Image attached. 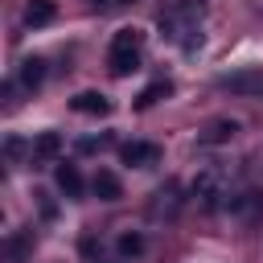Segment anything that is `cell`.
<instances>
[{
  "instance_id": "6da1fadb",
  "label": "cell",
  "mask_w": 263,
  "mask_h": 263,
  "mask_svg": "<svg viewBox=\"0 0 263 263\" xmlns=\"http://www.w3.org/2000/svg\"><path fill=\"white\" fill-rule=\"evenodd\" d=\"M140 49H144V33L140 29H119L115 37H111V53H107V66H111V74H132L136 66H140Z\"/></svg>"
},
{
  "instance_id": "7a4b0ae2",
  "label": "cell",
  "mask_w": 263,
  "mask_h": 263,
  "mask_svg": "<svg viewBox=\"0 0 263 263\" xmlns=\"http://www.w3.org/2000/svg\"><path fill=\"white\" fill-rule=\"evenodd\" d=\"M197 21H201V8H197V4H181V8L160 12V29L168 33V41H181L185 49L197 41V37H193V33H197Z\"/></svg>"
},
{
  "instance_id": "3957f363",
  "label": "cell",
  "mask_w": 263,
  "mask_h": 263,
  "mask_svg": "<svg viewBox=\"0 0 263 263\" xmlns=\"http://www.w3.org/2000/svg\"><path fill=\"white\" fill-rule=\"evenodd\" d=\"M156 160H160V148H156V144H144V140H136V144H123V164L148 168V164H156Z\"/></svg>"
},
{
  "instance_id": "277c9868",
  "label": "cell",
  "mask_w": 263,
  "mask_h": 263,
  "mask_svg": "<svg viewBox=\"0 0 263 263\" xmlns=\"http://www.w3.org/2000/svg\"><path fill=\"white\" fill-rule=\"evenodd\" d=\"M58 152H62V136H58V132H41V136L33 140V160H37V164L58 160Z\"/></svg>"
},
{
  "instance_id": "5b68a950",
  "label": "cell",
  "mask_w": 263,
  "mask_h": 263,
  "mask_svg": "<svg viewBox=\"0 0 263 263\" xmlns=\"http://www.w3.org/2000/svg\"><path fill=\"white\" fill-rule=\"evenodd\" d=\"M74 111H78V115H107L111 103H107L99 90H82V95H74Z\"/></svg>"
},
{
  "instance_id": "8992f818",
  "label": "cell",
  "mask_w": 263,
  "mask_h": 263,
  "mask_svg": "<svg viewBox=\"0 0 263 263\" xmlns=\"http://www.w3.org/2000/svg\"><path fill=\"white\" fill-rule=\"evenodd\" d=\"M234 132H238V123H234V119H214V123L201 132V144H230V140H234Z\"/></svg>"
},
{
  "instance_id": "52a82bcc",
  "label": "cell",
  "mask_w": 263,
  "mask_h": 263,
  "mask_svg": "<svg viewBox=\"0 0 263 263\" xmlns=\"http://www.w3.org/2000/svg\"><path fill=\"white\" fill-rule=\"evenodd\" d=\"M95 193H99L103 201H115V197H123V185H119V177H115V173L99 168V173H95Z\"/></svg>"
},
{
  "instance_id": "ba28073f",
  "label": "cell",
  "mask_w": 263,
  "mask_h": 263,
  "mask_svg": "<svg viewBox=\"0 0 263 263\" xmlns=\"http://www.w3.org/2000/svg\"><path fill=\"white\" fill-rule=\"evenodd\" d=\"M58 189L66 197H82V177H78L74 164H58Z\"/></svg>"
},
{
  "instance_id": "9c48e42d",
  "label": "cell",
  "mask_w": 263,
  "mask_h": 263,
  "mask_svg": "<svg viewBox=\"0 0 263 263\" xmlns=\"http://www.w3.org/2000/svg\"><path fill=\"white\" fill-rule=\"evenodd\" d=\"M222 86L247 90V95H263V74H230V78H222Z\"/></svg>"
},
{
  "instance_id": "30bf717a",
  "label": "cell",
  "mask_w": 263,
  "mask_h": 263,
  "mask_svg": "<svg viewBox=\"0 0 263 263\" xmlns=\"http://www.w3.org/2000/svg\"><path fill=\"white\" fill-rule=\"evenodd\" d=\"M164 95H173V82H168V78H156V82H148V86L140 90L136 103H140V107H152V103H160Z\"/></svg>"
},
{
  "instance_id": "8fae6325",
  "label": "cell",
  "mask_w": 263,
  "mask_h": 263,
  "mask_svg": "<svg viewBox=\"0 0 263 263\" xmlns=\"http://www.w3.org/2000/svg\"><path fill=\"white\" fill-rule=\"evenodd\" d=\"M25 21H29V25H45V21H53V0H29Z\"/></svg>"
},
{
  "instance_id": "7c38bea8",
  "label": "cell",
  "mask_w": 263,
  "mask_h": 263,
  "mask_svg": "<svg viewBox=\"0 0 263 263\" xmlns=\"http://www.w3.org/2000/svg\"><path fill=\"white\" fill-rule=\"evenodd\" d=\"M41 78H45V62H41V58H29V62L21 66V82H25V86H41Z\"/></svg>"
},
{
  "instance_id": "4fadbf2b",
  "label": "cell",
  "mask_w": 263,
  "mask_h": 263,
  "mask_svg": "<svg viewBox=\"0 0 263 263\" xmlns=\"http://www.w3.org/2000/svg\"><path fill=\"white\" fill-rule=\"evenodd\" d=\"M140 251H144V238L140 234H123L119 238V255H140Z\"/></svg>"
},
{
  "instance_id": "5bb4252c",
  "label": "cell",
  "mask_w": 263,
  "mask_h": 263,
  "mask_svg": "<svg viewBox=\"0 0 263 263\" xmlns=\"http://www.w3.org/2000/svg\"><path fill=\"white\" fill-rule=\"evenodd\" d=\"M95 4H123V0H95Z\"/></svg>"
}]
</instances>
